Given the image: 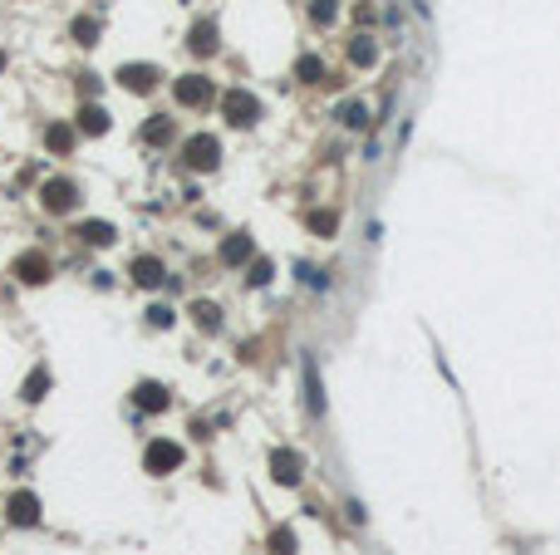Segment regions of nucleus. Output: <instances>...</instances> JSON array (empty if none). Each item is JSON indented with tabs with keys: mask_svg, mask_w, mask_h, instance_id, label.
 Wrapping results in <instances>:
<instances>
[{
	"mask_svg": "<svg viewBox=\"0 0 560 555\" xmlns=\"http://www.w3.org/2000/svg\"><path fill=\"white\" fill-rule=\"evenodd\" d=\"M40 202H44V212L64 217V212H74V207H79V187H74V182H64V177H49V182L40 187Z\"/></svg>",
	"mask_w": 560,
	"mask_h": 555,
	"instance_id": "nucleus-1",
	"label": "nucleus"
},
{
	"mask_svg": "<svg viewBox=\"0 0 560 555\" xmlns=\"http://www.w3.org/2000/svg\"><path fill=\"white\" fill-rule=\"evenodd\" d=\"M0 69H5V54H0Z\"/></svg>",
	"mask_w": 560,
	"mask_h": 555,
	"instance_id": "nucleus-21",
	"label": "nucleus"
},
{
	"mask_svg": "<svg viewBox=\"0 0 560 555\" xmlns=\"http://www.w3.org/2000/svg\"><path fill=\"white\" fill-rule=\"evenodd\" d=\"M192 315H197V325H202V330H217V325H222L217 305H207V300H197V305H192Z\"/></svg>",
	"mask_w": 560,
	"mask_h": 555,
	"instance_id": "nucleus-18",
	"label": "nucleus"
},
{
	"mask_svg": "<svg viewBox=\"0 0 560 555\" xmlns=\"http://www.w3.org/2000/svg\"><path fill=\"white\" fill-rule=\"evenodd\" d=\"M44 148H49V153H69V148H74V128L54 123V128L44 133Z\"/></svg>",
	"mask_w": 560,
	"mask_h": 555,
	"instance_id": "nucleus-13",
	"label": "nucleus"
},
{
	"mask_svg": "<svg viewBox=\"0 0 560 555\" xmlns=\"http://www.w3.org/2000/svg\"><path fill=\"white\" fill-rule=\"evenodd\" d=\"M5 516H10L15 526H35V521H40V496H35V491H15V496L5 501Z\"/></svg>",
	"mask_w": 560,
	"mask_h": 555,
	"instance_id": "nucleus-5",
	"label": "nucleus"
},
{
	"mask_svg": "<svg viewBox=\"0 0 560 555\" xmlns=\"http://www.w3.org/2000/svg\"><path fill=\"white\" fill-rule=\"evenodd\" d=\"M167 138H172V118H162V113H157V118H148L143 143H153V148H157V143H167Z\"/></svg>",
	"mask_w": 560,
	"mask_h": 555,
	"instance_id": "nucleus-12",
	"label": "nucleus"
},
{
	"mask_svg": "<svg viewBox=\"0 0 560 555\" xmlns=\"http://www.w3.org/2000/svg\"><path fill=\"white\" fill-rule=\"evenodd\" d=\"M177 104H187V109H197V104H207L212 99V84L202 79V74H187V79H177Z\"/></svg>",
	"mask_w": 560,
	"mask_h": 555,
	"instance_id": "nucleus-6",
	"label": "nucleus"
},
{
	"mask_svg": "<svg viewBox=\"0 0 560 555\" xmlns=\"http://www.w3.org/2000/svg\"><path fill=\"white\" fill-rule=\"evenodd\" d=\"M217 153H222V148H217L212 138H192V143H187V162H192L197 172H207V167H217Z\"/></svg>",
	"mask_w": 560,
	"mask_h": 555,
	"instance_id": "nucleus-8",
	"label": "nucleus"
},
{
	"mask_svg": "<svg viewBox=\"0 0 560 555\" xmlns=\"http://www.w3.org/2000/svg\"><path fill=\"white\" fill-rule=\"evenodd\" d=\"M133 280H138V285H162L167 270H162L157 256H138V261H133Z\"/></svg>",
	"mask_w": 560,
	"mask_h": 555,
	"instance_id": "nucleus-9",
	"label": "nucleus"
},
{
	"mask_svg": "<svg viewBox=\"0 0 560 555\" xmlns=\"http://www.w3.org/2000/svg\"><path fill=\"white\" fill-rule=\"evenodd\" d=\"M212 44H217V25H207V20H202V25L192 30V49H197V54H207Z\"/></svg>",
	"mask_w": 560,
	"mask_h": 555,
	"instance_id": "nucleus-16",
	"label": "nucleus"
},
{
	"mask_svg": "<svg viewBox=\"0 0 560 555\" xmlns=\"http://www.w3.org/2000/svg\"><path fill=\"white\" fill-rule=\"evenodd\" d=\"M133 403H138L143 413H162V408H167V388L148 378V383H138V388H133Z\"/></svg>",
	"mask_w": 560,
	"mask_h": 555,
	"instance_id": "nucleus-7",
	"label": "nucleus"
},
{
	"mask_svg": "<svg viewBox=\"0 0 560 555\" xmlns=\"http://www.w3.org/2000/svg\"><path fill=\"white\" fill-rule=\"evenodd\" d=\"M246 251H251V241H246V236H231L222 246V261H246Z\"/></svg>",
	"mask_w": 560,
	"mask_h": 555,
	"instance_id": "nucleus-19",
	"label": "nucleus"
},
{
	"mask_svg": "<svg viewBox=\"0 0 560 555\" xmlns=\"http://www.w3.org/2000/svg\"><path fill=\"white\" fill-rule=\"evenodd\" d=\"M44 388H49V369L40 364V369L25 378V403H40V398H44Z\"/></svg>",
	"mask_w": 560,
	"mask_h": 555,
	"instance_id": "nucleus-14",
	"label": "nucleus"
},
{
	"mask_svg": "<svg viewBox=\"0 0 560 555\" xmlns=\"http://www.w3.org/2000/svg\"><path fill=\"white\" fill-rule=\"evenodd\" d=\"M79 236H84L89 246H109V241H113V226L109 222H84V226H79Z\"/></svg>",
	"mask_w": 560,
	"mask_h": 555,
	"instance_id": "nucleus-15",
	"label": "nucleus"
},
{
	"mask_svg": "<svg viewBox=\"0 0 560 555\" xmlns=\"http://www.w3.org/2000/svg\"><path fill=\"white\" fill-rule=\"evenodd\" d=\"M15 275H20L25 285H44V280H49V256H44V251H25V256H15Z\"/></svg>",
	"mask_w": 560,
	"mask_h": 555,
	"instance_id": "nucleus-4",
	"label": "nucleus"
},
{
	"mask_svg": "<svg viewBox=\"0 0 560 555\" xmlns=\"http://www.w3.org/2000/svg\"><path fill=\"white\" fill-rule=\"evenodd\" d=\"M226 118H231V123H251V118H256V99H246V94H226Z\"/></svg>",
	"mask_w": 560,
	"mask_h": 555,
	"instance_id": "nucleus-11",
	"label": "nucleus"
},
{
	"mask_svg": "<svg viewBox=\"0 0 560 555\" xmlns=\"http://www.w3.org/2000/svg\"><path fill=\"white\" fill-rule=\"evenodd\" d=\"M74 40H79V44H94V40H99V20L79 15V20H74Z\"/></svg>",
	"mask_w": 560,
	"mask_h": 555,
	"instance_id": "nucleus-17",
	"label": "nucleus"
},
{
	"mask_svg": "<svg viewBox=\"0 0 560 555\" xmlns=\"http://www.w3.org/2000/svg\"><path fill=\"white\" fill-rule=\"evenodd\" d=\"M177 462H182V447L177 443H153L148 452H143V467H148L153 477H167Z\"/></svg>",
	"mask_w": 560,
	"mask_h": 555,
	"instance_id": "nucleus-2",
	"label": "nucleus"
},
{
	"mask_svg": "<svg viewBox=\"0 0 560 555\" xmlns=\"http://www.w3.org/2000/svg\"><path fill=\"white\" fill-rule=\"evenodd\" d=\"M148 320L162 330V325H172V310H167V305H153V310H148Z\"/></svg>",
	"mask_w": 560,
	"mask_h": 555,
	"instance_id": "nucleus-20",
	"label": "nucleus"
},
{
	"mask_svg": "<svg viewBox=\"0 0 560 555\" xmlns=\"http://www.w3.org/2000/svg\"><path fill=\"white\" fill-rule=\"evenodd\" d=\"M79 133H94V138H104V133H109V113L99 109V104H84V109H79Z\"/></svg>",
	"mask_w": 560,
	"mask_h": 555,
	"instance_id": "nucleus-10",
	"label": "nucleus"
},
{
	"mask_svg": "<svg viewBox=\"0 0 560 555\" xmlns=\"http://www.w3.org/2000/svg\"><path fill=\"white\" fill-rule=\"evenodd\" d=\"M118 84H123L128 94H153V89H157V69H153V64H123V69H118Z\"/></svg>",
	"mask_w": 560,
	"mask_h": 555,
	"instance_id": "nucleus-3",
	"label": "nucleus"
}]
</instances>
